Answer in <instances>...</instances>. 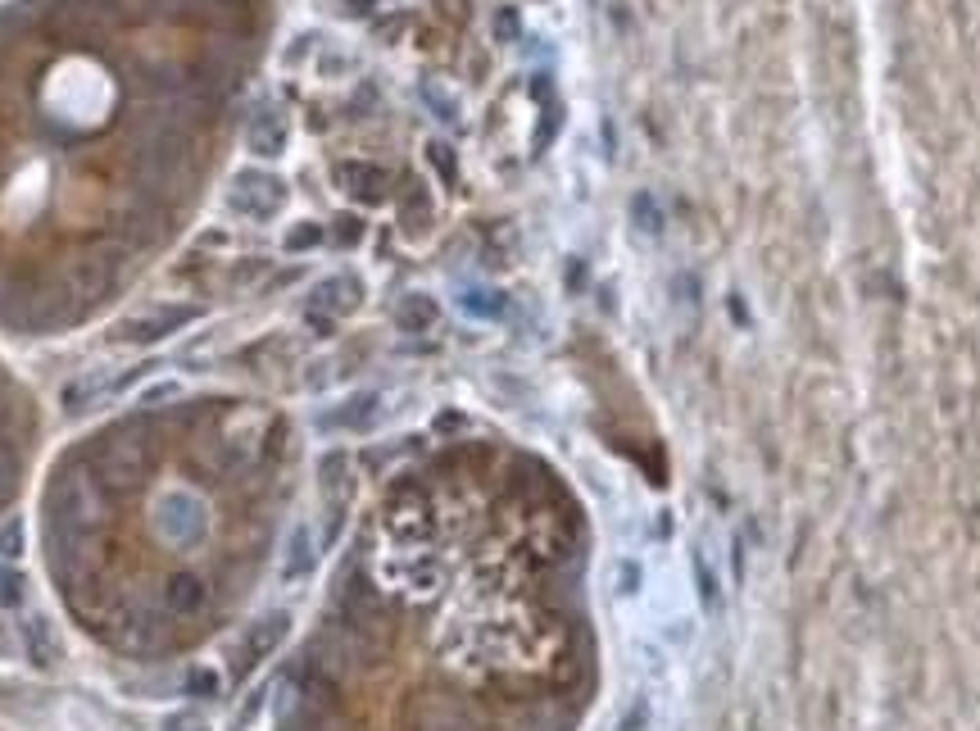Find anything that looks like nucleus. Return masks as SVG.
Wrapping results in <instances>:
<instances>
[{"label":"nucleus","instance_id":"nucleus-1","mask_svg":"<svg viewBox=\"0 0 980 731\" xmlns=\"http://www.w3.org/2000/svg\"><path fill=\"white\" fill-rule=\"evenodd\" d=\"M549 523L386 500L309 645L300 695L350 731H540L577 686Z\"/></svg>","mask_w":980,"mask_h":731},{"label":"nucleus","instance_id":"nucleus-3","mask_svg":"<svg viewBox=\"0 0 980 731\" xmlns=\"http://www.w3.org/2000/svg\"><path fill=\"white\" fill-rule=\"evenodd\" d=\"M245 141H250V150H255V155H282V146H286V123L282 119H277V114H268V109H264V114H255V119H250V128H245Z\"/></svg>","mask_w":980,"mask_h":731},{"label":"nucleus","instance_id":"nucleus-2","mask_svg":"<svg viewBox=\"0 0 980 731\" xmlns=\"http://www.w3.org/2000/svg\"><path fill=\"white\" fill-rule=\"evenodd\" d=\"M282 182L277 178H264V173H250V178L236 182L232 191V209L236 214H250V218H273L282 209Z\"/></svg>","mask_w":980,"mask_h":731}]
</instances>
